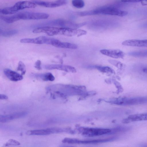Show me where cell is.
Here are the masks:
<instances>
[{
    "label": "cell",
    "mask_w": 147,
    "mask_h": 147,
    "mask_svg": "<svg viewBox=\"0 0 147 147\" xmlns=\"http://www.w3.org/2000/svg\"><path fill=\"white\" fill-rule=\"evenodd\" d=\"M127 13V12L126 11L121 10L113 7L107 6L100 7L91 10L82 11L81 15L82 16H85L104 14L122 17L126 16Z\"/></svg>",
    "instance_id": "cell-1"
},
{
    "label": "cell",
    "mask_w": 147,
    "mask_h": 147,
    "mask_svg": "<svg viewBox=\"0 0 147 147\" xmlns=\"http://www.w3.org/2000/svg\"><path fill=\"white\" fill-rule=\"evenodd\" d=\"M36 5L34 2L24 1L18 2L12 6L1 9L0 13L4 15L11 14L26 8H34Z\"/></svg>",
    "instance_id": "cell-2"
},
{
    "label": "cell",
    "mask_w": 147,
    "mask_h": 147,
    "mask_svg": "<svg viewBox=\"0 0 147 147\" xmlns=\"http://www.w3.org/2000/svg\"><path fill=\"white\" fill-rule=\"evenodd\" d=\"M40 26H58L61 27L77 28L82 26V23H76L65 20L58 19L48 21L39 24Z\"/></svg>",
    "instance_id": "cell-3"
},
{
    "label": "cell",
    "mask_w": 147,
    "mask_h": 147,
    "mask_svg": "<svg viewBox=\"0 0 147 147\" xmlns=\"http://www.w3.org/2000/svg\"><path fill=\"white\" fill-rule=\"evenodd\" d=\"M66 28L45 26L35 28L32 32L34 33H43L51 36L59 34L66 36Z\"/></svg>",
    "instance_id": "cell-4"
},
{
    "label": "cell",
    "mask_w": 147,
    "mask_h": 147,
    "mask_svg": "<svg viewBox=\"0 0 147 147\" xmlns=\"http://www.w3.org/2000/svg\"><path fill=\"white\" fill-rule=\"evenodd\" d=\"M17 21L22 20H35L46 19L49 15L46 13L33 12H24L15 14Z\"/></svg>",
    "instance_id": "cell-5"
},
{
    "label": "cell",
    "mask_w": 147,
    "mask_h": 147,
    "mask_svg": "<svg viewBox=\"0 0 147 147\" xmlns=\"http://www.w3.org/2000/svg\"><path fill=\"white\" fill-rule=\"evenodd\" d=\"M116 104L119 105H130L147 103V97L122 98L115 101Z\"/></svg>",
    "instance_id": "cell-6"
},
{
    "label": "cell",
    "mask_w": 147,
    "mask_h": 147,
    "mask_svg": "<svg viewBox=\"0 0 147 147\" xmlns=\"http://www.w3.org/2000/svg\"><path fill=\"white\" fill-rule=\"evenodd\" d=\"M131 70L136 75L142 78L147 79V64H135L132 67Z\"/></svg>",
    "instance_id": "cell-7"
},
{
    "label": "cell",
    "mask_w": 147,
    "mask_h": 147,
    "mask_svg": "<svg viewBox=\"0 0 147 147\" xmlns=\"http://www.w3.org/2000/svg\"><path fill=\"white\" fill-rule=\"evenodd\" d=\"M37 5L49 8H54L61 6L67 4V0H57L52 1H33Z\"/></svg>",
    "instance_id": "cell-8"
},
{
    "label": "cell",
    "mask_w": 147,
    "mask_h": 147,
    "mask_svg": "<svg viewBox=\"0 0 147 147\" xmlns=\"http://www.w3.org/2000/svg\"><path fill=\"white\" fill-rule=\"evenodd\" d=\"M43 67L46 69H57L68 72L76 73V68L71 66L60 64H47L44 65Z\"/></svg>",
    "instance_id": "cell-9"
},
{
    "label": "cell",
    "mask_w": 147,
    "mask_h": 147,
    "mask_svg": "<svg viewBox=\"0 0 147 147\" xmlns=\"http://www.w3.org/2000/svg\"><path fill=\"white\" fill-rule=\"evenodd\" d=\"M50 38L45 36H41L34 38H24L20 40L22 43H32L37 44L49 45Z\"/></svg>",
    "instance_id": "cell-10"
},
{
    "label": "cell",
    "mask_w": 147,
    "mask_h": 147,
    "mask_svg": "<svg viewBox=\"0 0 147 147\" xmlns=\"http://www.w3.org/2000/svg\"><path fill=\"white\" fill-rule=\"evenodd\" d=\"M28 114L27 112L22 111L17 112L6 115H0V122L2 123H6L15 119L22 118Z\"/></svg>",
    "instance_id": "cell-11"
},
{
    "label": "cell",
    "mask_w": 147,
    "mask_h": 147,
    "mask_svg": "<svg viewBox=\"0 0 147 147\" xmlns=\"http://www.w3.org/2000/svg\"><path fill=\"white\" fill-rule=\"evenodd\" d=\"M54 47L61 48L76 49L78 48V46L74 44L62 42L57 39L52 38L50 45Z\"/></svg>",
    "instance_id": "cell-12"
},
{
    "label": "cell",
    "mask_w": 147,
    "mask_h": 147,
    "mask_svg": "<svg viewBox=\"0 0 147 147\" xmlns=\"http://www.w3.org/2000/svg\"><path fill=\"white\" fill-rule=\"evenodd\" d=\"M122 44L127 46L147 47V39L127 40L123 41Z\"/></svg>",
    "instance_id": "cell-13"
},
{
    "label": "cell",
    "mask_w": 147,
    "mask_h": 147,
    "mask_svg": "<svg viewBox=\"0 0 147 147\" xmlns=\"http://www.w3.org/2000/svg\"><path fill=\"white\" fill-rule=\"evenodd\" d=\"M100 52L103 55L114 58H122L124 56V52L118 49H104L100 50Z\"/></svg>",
    "instance_id": "cell-14"
},
{
    "label": "cell",
    "mask_w": 147,
    "mask_h": 147,
    "mask_svg": "<svg viewBox=\"0 0 147 147\" xmlns=\"http://www.w3.org/2000/svg\"><path fill=\"white\" fill-rule=\"evenodd\" d=\"M4 74L10 80L14 82H17L23 79L22 76L16 72L9 69H4Z\"/></svg>",
    "instance_id": "cell-15"
},
{
    "label": "cell",
    "mask_w": 147,
    "mask_h": 147,
    "mask_svg": "<svg viewBox=\"0 0 147 147\" xmlns=\"http://www.w3.org/2000/svg\"><path fill=\"white\" fill-rule=\"evenodd\" d=\"M147 120V113L138 114L129 116L124 119L122 122L124 123H127L132 122Z\"/></svg>",
    "instance_id": "cell-16"
},
{
    "label": "cell",
    "mask_w": 147,
    "mask_h": 147,
    "mask_svg": "<svg viewBox=\"0 0 147 147\" xmlns=\"http://www.w3.org/2000/svg\"><path fill=\"white\" fill-rule=\"evenodd\" d=\"M111 131L109 129H86L83 133L88 136H96L107 134Z\"/></svg>",
    "instance_id": "cell-17"
},
{
    "label": "cell",
    "mask_w": 147,
    "mask_h": 147,
    "mask_svg": "<svg viewBox=\"0 0 147 147\" xmlns=\"http://www.w3.org/2000/svg\"><path fill=\"white\" fill-rule=\"evenodd\" d=\"M32 77L44 81H53L55 78L52 74L50 72L44 73H32L31 74Z\"/></svg>",
    "instance_id": "cell-18"
},
{
    "label": "cell",
    "mask_w": 147,
    "mask_h": 147,
    "mask_svg": "<svg viewBox=\"0 0 147 147\" xmlns=\"http://www.w3.org/2000/svg\"><path fill=\"white\" fill-rule=\"evenodd\" d=\"M26 134L29 135H47L52 134L51 128L45 129H40L30 130Z\"/></svg>",
    "instance_id": "cell-19"
},
{
    "label": "cell",
    "mask_w": 147,
    "mask_h": 147,
    "mask_svg": "<svg viewBox=\"0 0 147 147\" xmlns=\"http://www.w3.org/2000/svg\"><path fill=\"white\" fill-rule=\"evenodd\" d=\"M128 55L134 57H147V50H143L132 51L129 53Z\"/></svg>",
    "instance_id": "cell-20"
},
{
    "label": "cell",
    "mask_w": 147,
    "mask_h": 147,
    "mask_svg": "<svg viewBox=\"0 0 147 147\" xmlns=\"http://www.w3.org/2000/svg\"><path fill=\"white\" fill-rule=\"evenodd\" d=\"M18 32L16 30H0V35L5 37H9L14 35Z\"/></svg>",
    "instance_id": "cell-21"
},
{
    "label": "cell",
    "mask_w": 147,
    "mask_h": 147,
    "mask_svg": "<svg viewBox=\"0 0 147 147\" xmlns=\"http://www.w3.org/2000/svg\"><path fill=\"white\" fill-rule=\"evenodd\" d=\"M95 68L101 72L104 73H113L114 71L110 67H102L98 66H94L90 67V68Z\"/></svg>",
    "instance_id": "cell-22"
},
{
    "label": "cell",
    "mask_w": 147,
    "mask_h": 147,
    "mask_svg": "<svg viewBox=\"0 0 147 147\" xmlns=\"http://www.w3.org/2000/svg\"><path fill=\"white\" fill-rule=\"evenodd\" d=\"M72 3L74 7L78 8L83 7L85 5L83 0H72Z\"/></svg>",
    "instance_id": "cell-23"
},
{
    "label": "cell",
    "mask_w": 147,
    "mask_h": 147,
    "mask_svg": "<svg viewBox=\"0 0 147 147\" xmlns=\"http://www.w3.org/2000/svg\"><path fill=\"white\" fill-rule=\"evenodd\" d=\"M17 70L20 71L22 75H24L26 73V68L25 65L21 61H19L18 63Z\"/></svg>",
    "instance_id": "cell-24"
},
{
    "label": "cell",
    "mask_w": 147,
    "mask_h": 147,
    "mask_svg": "<svg viewBox=\"0 0 147 147\" xmlns=\"http://www.w3.org/2000/svg\"><path fill=\"white\" fill-rule=\"evenodd\" d=\"M20 145V143L17 140L13 139H10L8 140L4 145V146H18Z\"/></svg>",
    "instance_id": "cell-25"
},
{
    "label": "cell",
    "mask_w": 147,
    "mask_h": 147,
    "mask_svg": "<svg viewBox=\"0 0 147 147\" xmlns=\"http://www.w3.org/2000/svg\"><path fill=\"white\" fill-rule=\"evenodd\" d=\"M34 67L38 70H40L41 69V62L40 60H37L35 63Z\"/></svg>",
    "instance_id": "cell-26"
},
{
    "label": "cell",
    "mask_w": 147,
    "mask_h": 147,
    "mask_svg": "<svg viewBox=\"0 0 147 147\" xmlns=\"http://www.w3.org/2000/svg\"><path fill=\"white\" fill-rule=\"evenodd\" d=\"M145 0H121V1L123 2H143Z\"/></svg>",
    "instance_id": "cell-27"
},
{
    "label": "cell",
    "mask_w": 147,
    "mask_h": 147,
    "mask_svg": "<svg viewBox=\"0 0 147 147\" xmlns=\"http://www.w3.org/2000/svg\"><path fill=\"white\" fill-rule=\"evenodd\" d=\"M0 99L1 100H7L8 99V97L5 95L4 94H0Z\"/></svg>",
    "instance_id": "cell-28"
},
{
    "label": "cell",
    "mask_w": 147,
    "mask_h": 147,
    "mask_svg": "<svg viewBox=\"0 0 147 147\" xmlns=\"http://www.w3.org/2000/svg\"><path fill=\"white\" fill-rule=\"evenodd\" d=\"M144 1H145L147 2V0H145Z\"/></svg>",
    "instance_id": "cell-29"
}]
</instances>
